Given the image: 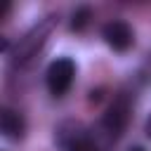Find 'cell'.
I'll return each instance as SVG.
<instances>
[{"label": "cell", "mask_w": 151, "mask_h": 151, "mask_svg": "<svg viewBox=\"0 0 151 151\" xmlns=\"http://www.w3.org/2000/svg\"><path fill=\"white\" fill-rule=\"evenodd\" d=\"M130 111H132V106H130V99L125 94H118L111 101V106L101 116V130H104L109 142H116L125 132V127L130 123Z\"/></svg>", "instance_id": "6da1fadb"}, {"label": "cell", "mask_w": 151, "mask_h": 151, "mask_svg": "<svg viewBox=\"0 0 151 151\" xmlns=\"http://www.w3.org/2000/svg\"><path fill=\"white\" fill-rule=\"evenodd\" d=\"M52 28H54V17H47V19H42V21H38L19 42H17V50H14V59L17 61H26V59H31L38 50H40V45L47 40V35L52 33Z\"/></svg>", "instance_id": "7a4b0ae2"}, {"label": "cell", "mask_w": 151, "mask_h": 151, "mask_svg": "<svg viewBox=\"0 0 151 151\" xmlns=\"http://www.w3.org/2000/svg\"><path fill=\"white\" fill-rule=\"evenodd\" d=\"M73 76H76V64L68 59V57H59L54 59L50 66H47V73H45V80H47V87L54 97H61L68 92L71 83H73Z\"/></svg>", "instance_id": "3957f363"}, {"label": "cell", "mask_w": 151, "mask_h": 151, "mask_svg": "<svg viewBox=\"0 0 151 151\" xmlns=\"http://www.w3.org/2000/svg\"><path fill=\"white\" fill-rule=\"evenodd\" d=\"M101 35H104L106 45H109V47H113L116 52H125V50L132 45V40H134L130 24H125V21H120V19L109 21V24L104 26Z\"/></svg>", "instance_id": "277c9868"}, {"label": "cell", "mask_w": 151, "mask_h": 151, "mask_svg": "<svg viewBox=\"0 0 151 151\" xmlns=\"http://www.w3.org/2000/svg\"><path fill=\"white\" fill-rule=\"evenodd\" d=\"M0 130H2V134H5L7 139L19 142V139L24 137V132H26V123H24L21 113H17V111H12V109H5V111L0 113Z\"/></svg>", "instance_id": "5b68a950"}, {"label": "cell", "mask_w": 151, "mask_h": 151, "mask_svg": "<svg viewBox=\"0 0 151 151\" xmlns=\"http://www.w3.org/2000/svg\"><path fill=\"white\" fill-rule=\"evenodd\" d=\"M87 21H90V9H87V7H80V9L73 12L71 28H73V31H83V28L87 26Z\"/></svg>", "instance_id": "8992f818"}, {"label": "cell", "mask_w": 151, "mask_h": 151, "mask_svg": "<svg viewBox=\"0 0 151 151\" xmlns=\"http://www.w3.org/2000/svg\"><path fill=\"white\" fill-rule=\"evenodd\" d=\"M146 137L151 139V116H149V120H146Z\"/></svg>", "instance_id": "52a82bcc"}, {"label": "cell", "mask_w": 151, "mask_h": 151, "mask_svg": "<svg viewBox=\"0 0 151 151\" xmlns=\"http://www.w3.org/2000/svg\"><path fill=\"white\" fill-rule=\"evenodd\" d=\"M130 151H144V149H142V146H132Z\"/></svg>", "instance_id": "ba28073f"}]
</instances>
